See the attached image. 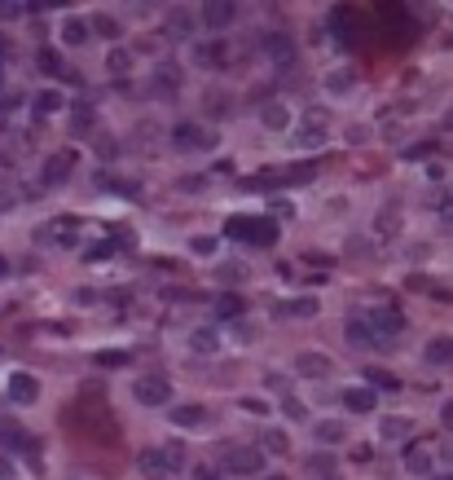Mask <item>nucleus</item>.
I'll use <instances>...</instances> for the list:
<instances>
[{"mask_svg": "<svg viewBox=\"0 0 453 480\" xmlns=\"http://www.w3.org/2000/svg\"><path fill=\"white\" fill-rule=\"evenodd\" d=\"M9 392H14L18 401H31V397H36V384H31V379H22V374H18L14 384H9Z\"/></svg>", "mask_w": 453, "mask_h": 480, "instance_id": "nucleus-1", "label": "nucleus"}]
</instances>
